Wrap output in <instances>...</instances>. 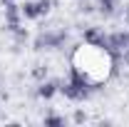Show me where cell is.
<instances>
[{"label":"cell","mask_w":129,"mask_h":127,"mask_svg":"<svg viewBox=\"0 0 129 127\" xmlns=\"http://www.w3.org/2000/svg\"><path fill=\"white\" fill-rule=\"evenodd\" d=\"M70 40V32L64 28H57V30H42L35 40H32V50L42 52V50H60L64 48V43Z\"/></svg>","instance_id":"obj_1"},{"label":"cell","mask_w":129,"mask_h":127,"mask_svg":"<svg viewBox=\"0 0 129 127\" xmlns=\"http://www.w3.org/2000/svg\"><path fill=\"white\" fill-rule=\"evenodd\" d=\"M60 95H64L67 100H72V102H84V100L92 97V90L84 87V85L72 82V80H60Z\"/></svg>","instance_id":"obj_2"},{"label":"cell","mask_w":129,"mask_h":127,"mask_svg":"<svg viewBox=\"0 0 129 127\" xmlns=\"http://www.w3.org/2000/svg\"><path fill=\"white\" fill-rule=\"evenodd\" d=\"M22 23V13H20V5H17L15 0H10V3H5V30L13 32Z\"/></svg>","instance_id":"obj_3"},{"label":"cell","mask_w":129,"mask_h":127,"mask_svg":"<svg viewBox=\"0 0 129 127\" xmlns=\"http://www.w3.org/2000/svg\"><path fill=\"white\" fill-rule=\"evenodd\" d=\"M104 35H107V32L102 30V28L89 25V28H84V30H82V40H84L89 48H102V43H104Z\"/></svg>","instance_id":"obj_4"},{"label":"cell","mask_w":129,"mask_h":127,"mask_svg":"<svg viewBox=\"0 0 129 127\" xmlns=\"http://www.w3.org/2000/svg\"><path fill=\"white\" fill-rule=\"evenodd\" d=\"M57 92H60V80H42L37 82V90H35V95L40 100H52Z\"/></svg>","instance_id":"obj_5"},{"label":"cell","mask_w":129,"mask_h":127,"mask_svg":"<svg viewBox=\"0 0 129 127\" xmlns=\"http://www.w3.org/2000/svg\"><path fill=\"white\" fill-rule=\"evenodd\" d=\"M20 13H22V20H37V17H40L37 0H25V3L20 5Z\"/></svg>","instance_id":"obj_6"},{"label":"cell","mask_w":129,"mask_h":127,"mask_svg":"<svg viewBox=\"0 0 129 127\" xmlns=\"http://www.w3.org/2000/svg\"><path fill=\"white\" fill-rule=\"evenodd\" d=\"M97 10L102 17H114L117 13V0H97Z\"/></svg>","instance_id":"obj_7"},{"label":"cell","mask_w":129,"mask_h":127,"mask_svg":"<svg viewBox=\"0 0 129 127\" xmlns=\"http://www.w3.org/2000/svg\"><path fill=\"white\" fill-rule=\"evenodd\" d=\"M42 122L47 127H62V125H67V117H64V115H57V112H47V115L42 117Z\"/></svg>","instance_id":"obj_8"},{"label":"cell","mask_w":129,"mask_h":127,"mask_svg":"<svg viewBox=\"0 0 129 127\" xmlns=\"http://www.w3.org/2000/svg\"><path fill=\"white\" fill-rule=\"evenodd\" d=\"M47 65H42V62H37V65H32V70H30V75L35 82H42V80H47Z\"/></svg>","instance_id":"obj_9"},{"label":"cell","mask_w":129,"mask_h":127,"mask_svg":"<svg viewBox=\"0 0 129 127\" xmlns=\"http://www.w3.org/2000/svg\"><path fill=\"white\" fill-rule=\"evenodd\" d=\"M94 10H97L94 0H77V13H80V15H92Z\"/></svg>","instance_id":"obj_10"},{"label":"cell","mask_w":129,"mask_h":127,"mask_svg":"<svg viewBox=\"0 0 129 127\" xmlns=\"http://www.w3.org/2000/svg\"><path fill=\"white\" fill-rule=\"evenodd\" d=\"M10 35L15 37V45H25V43L30 40V32L25 30L22 25H17V28H15V30H13V32H10Z\"/></svg>","instance_id":"obj_11"},{"label":"cell","mask_w":129,"mask_h":127,"mask_svg":"<svg viewBox=\"0 0 129 127\" xmlns=\"http://www.w3.org/2000/svg\"><path fill=\"white\" fill-rule=\"evenodd\" d=\"M72 122H75V125H84V122H87V112L84 110H75L72 112Z\"/></svg>","instance_id":"obj_12"},{"label":"cell","mask_w":129,"mask_h":127,"mask_svg":"<svg viewBox=\"0 0 129 127\" xmlns=\"http://www.w3.org/2000/svg\"><path fill=\"white\" fill-rule=\"evenodd\" d=\"M37 8H40V17H42V15H50L52 3H50V0H37Z\"/></svg>","instance_id":"obj_13"},{"label":"cell","mask_w":129,"mask_h":127,"mask_svg":"<svg viewBox=\"0 0 129 127\" xmlns=\"http://www.w3.org/2000/svg\"><path fill=\"white\" fill-rule=\"evenodd\" d=\"M122 65H129V45L122 50Z\"/></svg>","instance_id":"obj_14"},{"label":"cell","mask_w":129,"mask_h":127,"mask_svg":"<svg viewBox=\"0 0 129 127\" xmlns=\"http://www.w3.org/2000/svg\"><path fill=\"white\" fill-rule=\"evenodd\" d=\"M124 23H127V25H129V3H127V5H124Z\"/></svg>","instance_id":"obj_15"},{"label":"cell","mask_w":129,"mask_h":127,"mask_svg":"<svg viewBox=\"0 0 129 127\" xmlns=\"http://www.w3.org/2000/svg\"><path fill=\"white\" fill-rule=\"evenodd\" d=\"M50 3H52V8H57V5H60L62 0H50Z\"/></svg>","instance_id":"obj_16"},{"label":"cell","mask_w":129,"mask_h":127,"mask_svg":"<svg viewBox=\"0 0 129 127\" xmlns=\"http://www.w3.org/2000/svg\"><path fill=\"white\" fill-rule=\"evenodd\" d=\"M0 3H3V5H5V3H10V0H0Z\"/></svg>","instance_id":"obj_17"}]
</instances>
